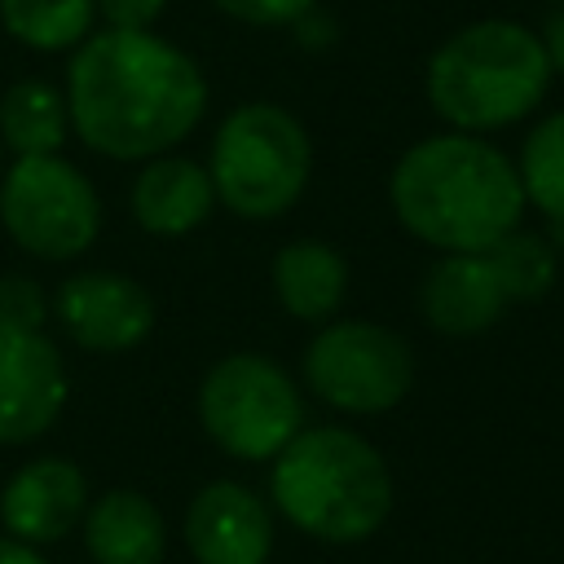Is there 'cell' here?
Masks as SVG:
<instances>
[{
    "label": "cell",
    "mask_w": 564,
    "mask_h": 564,
    "mask_svg": "<svg viewBox=\"0 0 564 564\" xmlns=\"http://www.w3.org/2000/svg\"><path fill=\"white\" fill-rule=\"evenodd\" d=\"M62 93L70 132L115 163L176 150L207 115L198 62L154 31H93L75 48Z\"/></svg>",
    "instance_id": "cell-1"
},
{
    "label": "cell",
    "mask_w": 564,
    "mask_h": 564,
    "mask_svg": "<svg viewBox=\"0 0 564 564\" xmlns=\"http://www.w3.org/2000/svg\"><path fill=\"white\" fill-rule=\"evenodd\" d=\"M388 203L401 229L436 251H489L524 216L516 163L476 132L414 141L388 176Z\"/></svg>",
    "instance_id": "cell-2"
},
{
    "label": "cell",
    "mask_w": 564,
    "mask_h": 564,
    "mask_svg": "<svg viewBox=\"0 0 564 564\" xmlns=\"http://www.w3.org/2000/svg\"><path fill=\"white\" fill-rule=\"evenodd\" d=\"M551 75L538 31L511 18H480L432 48L423 93L454 132L480 137L529 119L546 101Z\"/></svg>",
    "instance_id": "cell-3"
},
{
    "label": "cell",
    "mask_w": 564,
    "mask_h": 564,
    "mask_svg": "<svg viewBox=\"0 0 564 564\" xmlns=\"http://www.w3.org/2000/svg\"><path fill=\"white\" fill-rule=\"evenodd\" d=\"M273 507L330 546L366 542L392 511V471L352 427H300L273 458Z\"/></svg>",
    "instance_id": "cell-4"
},
{
    "label": "cell",
    "mask_w": 564,
    "mask_h": 564,
    "mask_svg": "<svg viewBox=\"0 0 564 564\" xmlns=\"http://www.w3.org/2000/svg\"><path fill=\"white\" fill-rule=\"evenodd\" d=\"M216 203L242 220L286 216L313 172V141L304 123L278 101H242L216 128L207 159Z\"/></svg>",
    "instance_id": "cell-5"
},
{
    "label": "cell",
    "mask_w": 564,
    "mask_h": 564,
    "mask_svg": "<svg viewBox=\"0 0 564 564\" xmlns=\"http://www.w3.org/2000/svg\"><path fill=\"white\" fill-rule=\"evenodd\" d=\"M198 423L229 458L273 463L304 427V397L273 357L229 352L198 383Z\"/></svg>",
    "instance_id": "cell-6"
},
{
    "label": "cell",
    "mask_w": 564,
    "mask_h": 564,
    "mask_svg": "<svg viewBox=\"0 0 564 564\" xmlns=\"http://www.w3.org/2000/svg\"><path fill=\"white\" fill-rule=\"evenodd\" d=\"M0 225L26 256L62 264L93 247L101 198L62 154H26L0 172Z\"/></svg>",
    "instance_id": "cell-7"
},
{
    "label": "cell",
    "mask_w": 564,
    "mask_h": 564,
    "mask_svg": "<svg viewBox=\"0 0 564 564\" xmlns=\"http://www.w3.org/2000/svg\"><path fill=\"white\" fill-rule=\"evenodd\" d=\"M304 383L339 414H388L414 383V352L383 322H322L304 348Z\"/></svg>",
    "instance_id": "cell-8"
},
{
    "label": "cell",
    "mask_w": 564,
    "mask_h": 564,
    "mask_svg": "<svg viewBox=\"0 0 564 564\" xmlns=\"http://www.w3.org/2000/svg\"><path fill=\"white\" fill-rule=\"evenodd\" d=\"M53 313L62 330L88 352H128L141 348L154 330V295L115 269L70 273L53 291Z\"/></svg>",
    "instance_id": "cell-9"
},
{
    "label": "cell",
    "mask_w": 564,
    "mask_h": 564,
    "mask_svg": "<svg viewBox=\"0 0 564 564\" xmlns=\"http://www.w3.org/2000/svg\"><path fill=\"white\" fill-rule=\"evenodd\" d=\"M70 379L66 361L44 330L0 326V445H26L44 436L62 405Z\"/></svg>",
    "instance_id": "cell-10"
},
{
    "label": "cell",
    "mask_w": 564,
    "mask_h": 564,
    "mask_svg": "<svg viewBox=\"0 0 564 564\" xmlns=\"http://www.w3.org/2000/svg\"><path fill=\"white\" fill-rule=\"evenodd\" d=\"M185 546L194 564H264L273 511L242 480H212L185 507Z\"/></svg>",
    "instance_id": "cell-11"
},
{
    "label": "cell",
    "mask_w": 564,
    "mask_h": 564,
    "mask_svg": "<svg viewBox=\"0 0 564 564\" xmlns=\"http://www.w3.org/2000/svg\"><path fill=\"white\" fill-rule=\"evenodd\" d=\"M88 511V476L70 458H31L0 489V524L26 546L66 538Z\"/></svg>",
    "instance_id": "cell-12"
},
{
    "label": "cell",
    "mask_w": 564,
    "mask_h": 564,
    "mask_svg": "<svg viewBox=\"0 0 564 564\" xmlns=\"http://www.w3.org/2000/svg\"><path fill=\"white\" fill-rule=\"evenodd\" d=\"M502 278L485 251H441V260L423 273L419 308L432 330L467 339L489 330L507 308Z\"/></svg>",
    "instance_id": "cell-13"
},
{
    "label": "cell",
    "mask_w": 564,
    "mask_h": 564,
    "mask_svg": "<svg viewBox=\"0 0 564 564\" xmlns=\"http://www.w3.org/2000/svg\"><path fill=\"white\" fill-rule=\"evenodd\" d=\"M216 207L212 172L185 154H154L132 181V220L154 238H181L207 225Z\"/></svg>",
    "instance_id": "cell-14"
},
{
    "label": "cell",
    "mask_w": 564,
    "mask_h": 564,
    "mask_svg": "<svg viewBox=\"0 0 564 564\" xmlns=\"http://www.w3.org/2000/svg\"><path fill=\"white\" fill-rule=\"evenodd\" d=\"M79 529L93 564H163L167 524L141 489H106L88 502Z\"/></svg>",
    "instance_id": "cell-15"
},
{
    "label": "cell",
    "mask_w": 564,
    "mask_h": 564,
    "mask_svg": "<svg viewBox=\"0 0 564 564\" xmlns=\"http://www.w3.org/2000/svg\"><path fill=\"white\" fill-rule=\"evenodd\" d=\"M273 295L295 322H330L348 295V260L322 238H295L273 256Z\"/></svg>",
    "instance_id": "cell-16"
},
{
    "label": "cell",
    "mask_w": 564,
    "mask_h": 564,
    "mask_svg": "<svg viewBox=\"0 0 564 564\" xmlns=\"http://www.w3.org/2000/svg\"><path fill=\"white\" fill-rule=\"evenodd\" d=\"M70 132L66 93L48 79H18L0 97V145L13 150V159L26 154H62Z\"/></svg>",
    "instance_id": "cell-17"
},
{
    "label": "cell",
    "mask_w": 564,
    "mask_h": 564,
    "mask_svg": "<svg viewBox=\"0 0 564 564\" xmlns=\"http://www.w3.org/2000/svg\"><path fill=\"white\" fill-rule=\"evenodd\" d=\"M93 0H0V26L35 53H66L93 35Z\"/></svg>",
    "instance_id": "cell-18"
},
{
    "label": "cell",
    "mask_w": 564,
    "mask_h": 564,
    "mask_svg": "<svg viewBox=\"0 0 564 564\" xmlns=\"http://www.w3.org/2000/svg\"><path fill=\"white\" fill-rule=\"evenodd\" d=\"M524 203L564 225V110H551L520 145L516 159Z\"/></svg>",
    "instance_id": "cell-19"
},
{
    "label": "cell",
    "mask_w": 564,
    "mask_h": 564,
    "mask_svg": "<svg viewBox=\"0 0 564 564\" xmlns=\"http://www.w3.org/2000/svg\"><path fill=\"white\" fill-rule=\"evenodd\" d=\"M502 278V291L507 300H538L551 291L555 282V251L546 238L529 234V229H511L507 238H498L489 251H485Z\"/></svg>",
    "instance_id": "cell-20"
},
{
    "label": "cell",
    "mask_w": 564,
    "mask_h": 564,
    "mask_svg": "<svg viewBox=\"0 0 564 564\" xmlns=\"http://www.w3.org/2000/svg\"><path fill=\"white\" fill-rule=\"evenodd\" d=\"M48 308H53V300L35 278H26V273L0 278V326L4 330H44Z\"/></svg>",
    "instance_id": "cell-21"
},
{
    "label": "cell",
    "mask_w": 564,
    "mask_h": 564,
    "mask_svg": "<svg viewBox=\"0 0 564 564\" xmlns=\"http://www.w3.org/2000/svg\"><path fill=\"white\" fill-rule=\"evenodd\" d=\"M212 4L247 26H286L313 9V0H212Z\"/></svg>",
    "instance_id": "cell-22"
},
{
    "label": "cell",
    "mask_w": 564,
    "mask_h": 564,
    "mask_svg": "<svg viewBox=\"0 0 564 564\" xmlns=\"http://www.w3.org/2000/svg\"><path fill=\"white\" fill-rule=\"evenodd\" d=\"M93 9L115 31H154L167 0H93Z\"/></svg>",
    "instance_id": "cell-23"
},
{
    "label": "cell",
    "mask_w": 564,
    "mask_h": 564,
    "mask_svg": "<svg viewBox=\"0 0 564 564\" xmlns=\"http://www.w3.org/2000/svg\"><path fill=\"white\" fill-rule=\"evenodd\" d=\"M538 40H542V48H546V57H551V70H560V75H564V0L546 13V22H542Z\"/></svg>",
    "instance_id": "cell-24"
},
{
    "label": "cell",
    "mask_w": 564,
    "mask_h": 564,
    "mask_svg": "<svg viewBox=\"0 0 564 564\" xmlns=\"http://www.w3.org/2000/svg\"><path fill=\"white\" fill-rule=\"evenodd\" d=\"M0 564H48L40 546H26L18 538H0Z\"/></svg>",
    "instance_id": "cell-25"
},
{
    "label": "cell",
    "mask_w": 564,
    "mask_h": 564,
    "mask_svg": "<svg viewBox=\"0 0 564 564\" xmlns=\"http://www.w3.org/2000/svg\"><path fill=\"white\" fill-rule=\"evenodd\" d=\"M0 150H4V145H0ZM0 172H4V159H0Z\"/></svg>",
    "instance_id": "cell-26"
}]
</instances>
